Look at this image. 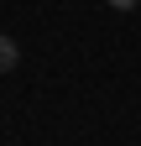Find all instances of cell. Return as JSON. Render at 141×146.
I'll return each instance as SVG.
<instances>
[{"instance_id":"obj_2","label":"cell","mask_w":141,"mask_h":146,"mask_svg":"<svg viewBox=\"0 0 141 146\" xmlns=\"http://www.w3.org/2000/svg\"><path fill=\"white\" fill-rule=\"evenodd\" d=\"M110 5H115V11H136L141 0H110Z\"/></svg>"},{"instance_id":"obj_1","label":"cell","mask_w":141,"mask_h":146,"mask_svg":"<svg viewBox=\"0 0 141 146\" xmlns=\"http://www.w3.org/2000/svg\"><path fill=\"white\" fill-rule=\"evenodd\" d=\"M11 68H21V47H16V36L0 31V73H11Z\"/></svg>"}]
</instances>
